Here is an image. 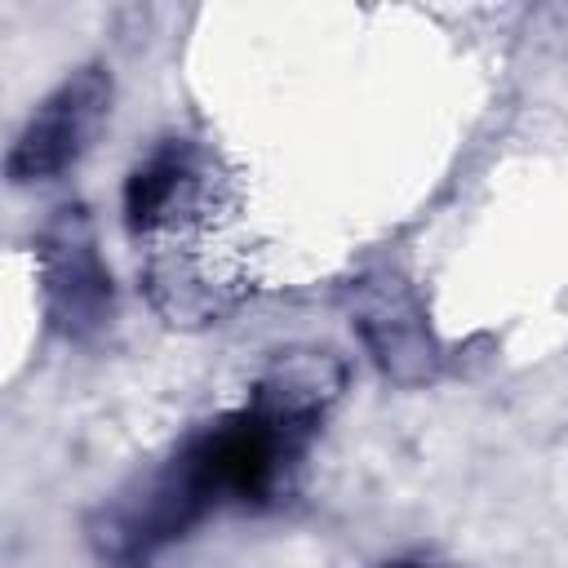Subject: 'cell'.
<instances>
[{
	"label": "cell",
	"instance_id": "obj_5",
	"mask_svg": "<svg viewBox=\"0 0 568 568\" xmlns=\"http://www.w3.org/2000/svg\"><path fill=\"white\" fill-rule=\"evenodd\" d=\"M359 333L368 342V351L377 355V364L399 377V382H417L430 373V333L422 311L413 306V297L399 284H377L364 293L359 306Z\"/></svg>",
	"mask_w": 568,
	"mask_h": 568
},
{
	"label": "cell",
	"instance_id": "obj_6",
	"mask_svg": "<svg viewBox=\"0 0 568 568\" xmlns=\"http://www.w3.org/2000/svg\"><path fill=\"white\" fill-rule=\"evenodd\" d=\"M395 568H426V564H395Z\"/></svg>",
	"mask_w": 568,
	"mask_h": 568
},
{
	"label": "cell",
	"instance_id": "obj_3",
	"mask_svg": "<svg viewBox=\"0 0 568 568\" xmlns=\"http://www.w3.org/2000/svg\"><path fill=\"white\" fill-rule=\"evenodd\" d=\"M36 266H40V297L49 324L67 342H84L102 333L115 315L111 271L98 253L93 222L84 204H62L36 235Z\"/></svg>",
	"mask_w": 568,
	"mask_h": 568
},
{
	"label": "cell",
	"instance_id": "obj_2",
	"mask_svg": "<svg viewBox=\"0 0 568 568\" xmlns=\"http://www.w3.org/2000/svg\"><path fill=\"white\" fill-rule=\"evenodd\" d=\"M124 226L169 324H217L248 293L235 182L204 142L164 138L129 169Z\"/></svg>",
	"mask_w": 568,
	"mask_h": 568
},
{
	"label": "cell",
	"instance_id": "obj_1",
	"mask_svg": "<svg viewBox=\"0 0 568 568\" xmlns=\"http://www.w3.org/2000/svg\"><path fill=\"white\" fill-rule=\"evenodd\" d=\"M333 390L337 368L328 359L280 364L244 408L195 430L160 470L98 510L89 528L98 555L115 568H142L222 501H266L297 466Z\"/></svg>",
	"mask_w": 568,
	"mask_h": 568
},
{
	"label": "cell",
	"instance_id": "obj_4",
	"mask_svg": "<svg viewBox=\"0 0 568 568\" xmlns=\"http://www.w3.org/2000/svg\"><path fill=\"white\" fill-rule=\"evenodd\" d=\"M106 115H111V71L102 62L75 67L53 93L40 98V106L18 129L4 155L9 182L31 186V182H49L67 173L93 146Z\"/></svg>",
	"mask_w": 568,
	"mask_h": 568
}]
</instances>
